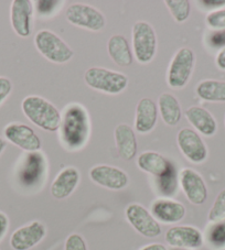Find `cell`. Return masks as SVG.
<instances>
[{"label": "cell", "instance_id": "obj_1", "mask_svg": "<svg viewBox=\"0 0 225 250\" xmlns=\"http://www.w3.org/2000/svg\"><path fill=\"white\" fill-rule=\"evenodd\" d=\"M60 132L62 144L67 149L83 148L90 135V118L83 106L74 103L67 107L60 125Z\"/></svg>", "mask_w": 225, "mask_h": 250}, {"label": "cell", "instance_id": "obj_2", "mask_svg": "<svg viewBox=\"0 0 225 250\" xmlns=\"http://www.w3.org/2000/svg\"><path fill=\"white\" fill-rule=\"evenodd\" d=\"M21 108L25 117L43 130L54 132L60 129L62 116L59 109L46 99L30 95L22 101Z\"/></svg>", "mask_w": 225, "mask_h": 250}, {"label": "cell", "instance_id": "obj_3", "mask_svg": "<svg viewBox=\"0 0 225 250\" xmlns=\"http://www.w3.org/2000/svg\"><path fill=\"white\" fill-rule=\"evenodd\" d=\"M84 81L90 88L111 95L120 94L128 85L127 76L123 73L97 66L90 67L85 72Z\"/></svg>", "mask_w": 225, "mask_h": 250}, {"label": "cell", "instance_id": "obj_4", "mask_svg": "<svg viewBox=\"0 0 225 250\" xmlns=\"http://www.w3.org/2000/svg\"><path fill=\"white\" fill-rule=\"evenodd\" d=\"M34 44L43 57L53 63H67L74 52L61 38L50 30H41L34 37Z\"/></svg>", "mask_w": 225, "mask_h": 250}, {"label": "cell", "instance_id": "obj_5", "mask_svg": "<svg viewBox=\"0 0 225 250\" xmlns=\"http://www.w3.org/2000/svg\"><path fill=\"white\" fill-rule=\"evenodd\" d=\"M133 52L139 63L153 61L157 52V36L146 21H138L133 27Z\"/></svg>", "mask_w": 225, "mask_h": 250}, {"label": "cell", "instance_id": "obj_6", "mask_svg": "<svg viewBox=\"0 0 225 250\" xmlns=\"http://www.w3.org/2000/svg\"><path fill=\"white\" fill-rule=\"evenodd\" d=\"M194 63L196 55L191 49L181 47L177 51L168 68V85L175 89L183 88L192 75Z\"/></svg>", "mask_w": 225, "mask_h": 250}, {"label": "cell", "instance_id": "obj_7", "mask_svg": "<svg viewBox=\"0 0 225 250\" xmlns=\"http://www.w3.org/2000/svg\"><path fill=\"white\" fill-rule=\"evenodd\" d=\"M68 21L73 25L98 32L105 28L106 19L96 8L83 3H73L66 12Z\"/></svg>", "mask_w": 225, "mask_h": 250}, {"label": "cell", "instance_id": "obj_8", "mask_svg": "<svg viewBox=\"0 0 225 250\" xmlns=\"http://www.w3.org/2000/svg\"><path fill=\"white\" fill-rule=\"evenodd\" d=\"M125 215L128 223L137 232L147 238H155L161 235V226L153 214L140 204H131L126 208Z\"/></svg>", "mask_w": 225, "mask_h": 250}, {"label": "cell", "instance_id": "obj_9", "mask_svg": "<svg viewBox=\"0 0 225 250\" xmlns=\"http://www.w3.org/2000/svg\"><path fill=\"white\" fill-rule=\"evenodd\" d=\"M180 151L189 161L202 163L207 158V148L200 135L193 129L182 128L177 136Z\"/></svg>", "mask_w": 225, "mask_h": 250}, {"label": "cell", "instance_id": "obj_10", "mask_svg": "<svg viewBox=\"0 0 225 250\" xmlns=\"http://www.w3.org/2000/svg\"><path fill=\"white\" fill-rule=\"evenodd\" d=\"M3 135L8 141L19 146L24 151L38 152L42 146L41 139L36 131L24 124H9L3 130Z\"/></svg>", "mask_w": 225, "mask_h": 250}, {"label": "cell", "instance_id": "obj_11", "mask_svg": "<svg viewBox=\"0 0 225 250\" xmlns=\"http://www.w3.org/2000/svg\"><path fill=\"white\" fill-rule=\"evenodd\" d=\"M90 178L94 183L112 191H119L125 188L129 183L126 172L119 167L101 165L90 169Z\"/></svg>", "mask_w": 225, "mask_h": 250}, {"label": "cell", "instance_id": "obj_12", "mask_svg": "<svg viewBox=\"0 0 225 250\" xmlns=\"http://www.w3.org/2000/svg\"><path fill=\"white\" fill-rule=\"evenodd\" d=\"M166 241L171 247L179 249H198L204 243L202 232L193 226H175L166 231Z\"/></svg>", "mask_w": 225, "mask_h": 250}, {"label": "cell", "instance_id": "obj_13", "mask_svg": "<svg viewBox=\"0 0 225 250\" xmlns=\"http://www.w3.org/2000/svg\"><path fill=\"white\" fill-rule=\"evenodd\" d=\"M45 226L40 222H32L14 231L10 237V246L14 250H30L45 238Z\"/></svg>", "mask_w": 225, "mask_h": 250}, {"label": "cell", "instance_id": "obj_14", "mask_svg": "<svg viewBox=\"0 0 225 250\" xmlns=\"http://www.w3.org/2000/svg\"><path fill=\"white\" fill-rule=\"evenodd\" d=\"M180 184L190 203L202 205L207 198V188L202 176L192 169L180 172Z\"/></svg>", "mask_w": 225, "mask_h": 250}, {"label": "cell", "instance_id": "obj_15", "mask_svg": "<svg viewBox=\"0 0 225 250\" xmlns=\"http://www.w3.org/2000/svg\"><path fill=\"white\" fill-rule=\"evenodd\" d=\"M33 3L30 0H14L10 8V21L14 31L21 38L31 34Z\"/></svg>", "mask_w": 225, "mask_h": 250}, {"label": "cell", "instance_id": "obj_16", "mask_svg": "<svg viewBox=\"0 0 225 250\" xmlns=\"http://www.w3.org/2000/svg\"><path fill=\"white\" fill-rule=\"evenodd\" d=\"M151 214L157 221L164 224H175L182 221L185 216L183 204L168 198H160L151 205Z\"/></svg>", "mask_w": 225, "mask_h": 250}, {"label": "cell", "instance_id": "obj_17", "mask_svg": "<svg viewBox=\"0 0 225 250\" xmlns=\"http://www.w3.org/2000/svg\"><path fill=\"white\" fill-rule=\"evenodd\" d=\"M80 182V172L73 167L63 169L51 185V195L56 200H64L75 191Z\"/></svg>", "mask_w": 225, "mask_h": 250}, {"label": "cell", "instance_id": "obj_18", "mask_svg": "<svg viewBox=\"0 0 225 250\" xmlns=\"http://www.w3.org/2000/svg\"><path fill=\"white\" fill-rule=\"evenodd\" d=\"M116 149L119 157L124 160L129 161L137 156L138 144L136 133L134 129L126 124H120L114 132Z\"/></svg>", "mask_w": 225, "mask_h": 250}, {"label": "cell", "instance_id": "obj_19", "mask_svg": "<svg viewBox=\"0 0 225 250\" xmlns=\"http://www.w3.org/2000/svg\"><path fill=\"white\" fill-rule=\"evenodd\" d=\"M158 109L151 98H141L136 107L135 128L139 133H148L156 127Z\"/></svg>", "mask_w": 225, "mask_h": 250}, {"label": "cell", "instance_id": "obj_20", "mask_svg": "<svg viewBox=\"0 0 225 250\" xmlns=\"http://www.w3.org/2000/svg\"><path fill=\"white\" fill-rule=\"evenodd\" d=\"M137 165L140 170L158 179L166 175L174 167V165L168 159L155 151L142 152L137 159Z\"/></svg>", "mask_w": 225, "mask_h": 250}, {"label": "cell", "instance_id": "obj_21", "mask_svg": "<svg viewBox=\"0 0 225 250\" xmlns=\"http://www.w3.org/2000/svg\"><path fill=\"white\" fill-rule=\"evenodd\" d=\"M185 117L188 122L201 132L203 136L212 137L218 130V124L210 111L199 106H192L185 110Z\"/></svg>", "mask_w": 225, "mask_h": 250}, {"label": "cell", "instance_id": "obj_22", "mask_svg": "<svg viewBox=\"0 0 225 250\" xmlns=\"http://www.w3.org/2000/svg\"><path fill=\"white\" fill-rule=\"evenodd\" d=\"M107 51L111 59L120 67H128L133 63V52L127 39L122 34H116L110 38Z\"/></svg>", "mask_w": 225, "mask_h": 250}, {"label": "cell", "instance_id": "obj_23", "mask_svg": "<svg viewBox=\"0 0 225 250\" xmlns=\"http://www.w3.org/2000/svg\"><path fill=\"white\" fill-rule=\"evenodd\" d=\"M158 110L164 124L174 127L180 123L182 118L180 103L172 94L163 93L158 99Z\"/></svg>", "mask_w": 225, "mask_h": 250}, {"label": "cell", "instance_id": "obj_24", "mask_svg": "<svg viewBox=\"0 0 225 250\" xmlns=\"http://www.w3.org/2000/svg\"><path fill=\"white\" fill-rule=\"evenodd\" d=\"M196 92L198 96L206 102H225V82L205 80L199 83Z\"/></svg>", "mask_w": 225, "mask_h": 250}, {"label": "cell", "instance_id": "obj_25", "mask_svg": "<svg viewBox=\"0 0 225 250\" xmlns=\"http://www.w3.org/2000/svg\"><path fill=\"white\" fill-rule=\"evenodd\" d=\"M43 154L30 152L25 158L22 169L20 171V178L23 183H33L43 171Z\"/></svg>", "mask_w": 225, "mask_h": 250}, {"label": "cell", "instance_id": "obj_26", "mask_svg": "<svg viewBox=\"0 0 225 250\" xmlns=\"http://www.w3.org/2000/svg\"><path fill=\"white\" fill-rule=\"evenodd\" d=\"M166 6L177 22L182 23L189 18L191 3L188 0H167Z\"/></svg>", "mask_w": 225, "mask_h": 250}, {"label": "cell", "instance_id": "obj_27", "mask_svg": "<svg viewBox=\"0 0 225 250\" xmlns=\"http://www.w3.org/2000/svg\"><path fill=\"white\" fill-rule=\"evenodd\" d=\"M207 239H209V243L213 248H225V218L214 223V225L210 228Z\"/></svg>", "mask_w": 225, "mask_h": 250}, {"label": "cell", "instance_id": "obj_28", "mask_svg": "<svg viewBox=\"0 0 225 250\" xmlns=\"http://www.w3.org/2000/svg\"><path fill=\"white\" fill-rule=\"evenodd\" d=\"M225 218V188L216 196L213 205L209 212V221L216 223Z\"/></svg>", "mask_w": 225, "mask_h": 250}, {"label": "cell", "instance_id": "obj_29", "mask_svg": "<svg viewBox=\"0 0 225 250\" xmlns=\"http://www.w3.org/2000/svg\"><path fill=\"white\" fill-rule=\"evenodd\" d=\"M177 172L176 167H174L172 169L168 172L166 175H163L162 178H159V184L160 188L164 194H169L176 191L177 188Z\"/></svg>", "mask_w": 225, "mask_h": 250}, {"label": "cell", "instance_id": "obj_30", "mask_svg": "<svg viewBox=\"0 0 225 250\" xmlns=\"http://www.w3.org/2000/svg\"><path fill=\"white\" fill-rule=\"evenodd\" d=\"M206 23L212 29H225V9L212 11L206 16Z\"/></svg>", "mask_w": 225, "mask_h": 250}, {"label": "cell", "instance_id": "obj_31", "mask_svg": "<svg viewBox=\"0 0 225 250\" xmlns=\"http://www.w3.org/2000/svg\"><path fill=\"white\" fill-rule=\"evenodd\" d=\"M64 250H88V246L80 234H72L66 240V249Z\"/></svg>", "mask_w": 225, "mask_h": 250}, {"label": "cell", "instance_id": "obj_32", "mask_svg": "<svg viewBox=\"0 0 225 250\" xmlns=\"http://www.w3.org/2000/svg\"><path fill=\"white\" fill-rule=\"evenodd\" d=\"M62 1H53V0H43V1H37V9L40 15L49 16L58 9L62 5Z\"/></svg>", "mask_w": 225, "mask_h": 250}, {"label": "cell", "instance_id": "obj_33", "mask_svg": "<svg viewBox=\"0 0 225 250\" xmlns=\"http://www.w3.org/2000/svg\"><path fill=\"white\" fill-rule=\"evenodd\" d=\"M12 90V83L7 77L0 76V104L9 96Z\"/></svg>", "mask_w": 225, "mask_h": 250}, {"label": "cell", "instance_id": "obj_34", "mask_svg": "<svg viewBox=\"0 0 225 250\" xmlns=\"http://www.w3.org/2000/svg\"><path fill=\"white\" fill-rule=\"evenodd\" d=\"M198 5H200V7L204 9L216 11L225 6V0H201V1H198Z\"/></svg>", "mask_w": 225, "mask_h": 250}, {"label": "cell", "instance_id": "obj_35", "mask_svg": "<svg viewBox=\"0 0 225 250\" xmlns=\"http://www.w3.org/2000/svg\"><path fill=\"white\" fill-rule=\"evenodd\" d=\"M210 43L213 46H225V29L216 31L210 37Z\"/></svg>", "mask_w": 225, "mask_h": 250}, {"label": "cell", "instance_id": "obj_36", "mask_svg": "<svg viewBox=\"0 0 225 250\" xmlns=\"http://www.w3.org/2000/svg\"><path fill=\"white\" fill-rule=\"evenodd\" d=\"M8 226H9V219H8L7 215L5 213L0 212V239L6 235L8 230Z\"/></svg>", "mask_w": 225, "mask_h": 250}, {"label": "cell", "instance_id": "obj_37", "mask_svg": "<svg viewBox=\"0 0 225 250\" xmlns=\"http://www.w3.org/2000/svg\"><path fill=\"white\" fill-rule=\"evenodd\" d=\"M215 62L219 68H221V70H225V46L220 51L218 55H216Z\"/></svg>", "mask_w": 225, "mask_h": 250}, {"label": "cell", "instance_id": "obj_38", "mask_svg": "<svg viewBox=\"0 0 225 250\" xmlns=\"http://www.w3.org/2000/svg\"><path fill=\"white\" fill-rule=\"evenodd\" d=\"M140 250H168L167 247L162 244H150V245H147L145 247H142Z\"/></svg>", "mask_w": 225, "mask_h": 250}, {"label": "cell", "instance_id": "obj_39", "mask_svg": "<svg viewBox=\"0 0 225 250\" xmlns=\"http://www.w3.org/2000/svg\"><path fill=\"white\" fill-rule=\"evenodd\" d=\"M6 148V141L2 139V138H0V154L2 153L3 150Z\"/></svg>", "mask_w": 225, "mask_h": 250}, {"label": "cell", "instance_id": "obj_40", "mask_svg": "<svg viewBox=\"0 0 225 250\" xmlns=\"http://www.w3.org/2000/svg\"><path fill=\"white\" fill-rule=\"evenodd\" d=\"M175 250H183V249H175Z\"/></svg>", "mask_w": 225, "mask_h": 250}]
</instances>
